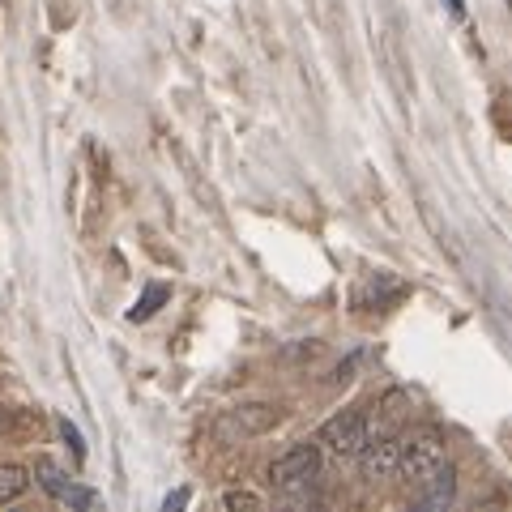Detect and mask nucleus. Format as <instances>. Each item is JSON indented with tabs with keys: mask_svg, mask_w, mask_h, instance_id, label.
<instances>
[{
	"mask_svg": "<svg viewBox=\"0 0 512 512\" xmlns=\"http://www.w3.org/2000/svg\"><path fill=\"white\" fill-rule=\"evenodd\" d=\"M320 470H325V457H320V444L312 440H299L291 444L282 457H274V466H269V483L278 491H308Z\"/></svg>",
	"mask_w": 512,
	"mask_h": 512,
	"instance_id": "obj_1",
	"label": "nucleus"
},
{
	"mask_svg": "<svg viewBox=\"0 0 512 512\" xmlns=\"http://www.w3.org/2000/svg\"><path fill=\"white\" fill-rule=\"evenodd\" d=\"M30 483H39L56 504L73 508V512H99V508H107L99 491H90V487H82V483H73V478L64 474L52 457H39V461H35V470H30Z\"/></svg>",
	"mask_w": 512,
	"mask_h": 512,
	"instance_id": "obj_2",
	"label": "nucleus"
},
{
	"mask_svg": "<svg viewBox=\"0 0 512 512\" xmlns=\"http://www.w3.org/2000/svg\"><path fill=\"white\" fill-rule=\"evenodd\" d=\"M397 474L414 483V478H423L436 461H444V436L436 427H423V431H410L406 440H397Z\"/></svg>",
	"mask_w": 512,
	"mask_h": 512,
	"instance_id": "obj_3",
	"label": "nucleus"
},
{
	"mask_svg": "<svg viewBox=\"0 0 512 512\" xmlns=\"http://www.w3.org/2000/svg\"><path fill=\"white\" fill-rule=\"evenodd\" d=\"M367 436H372V419H367L363 410H342L320 427V444H325L333 457H355L367 444Z\"/></svg>",
	"mask_w": 512,
	"mask_h": 512,
	"instance_id": "obj_4",
	"label": "nucleus"
},
{
	"mask_svg": "<svg viewBox=\"0 0 512 512\" xmlns=\"http://www.w3.org/2000/svg\"><path fill=\"white\" fill-rule=\"evenodd\" d=\"M410 500L427 508V512H440L457 500V470H453V461H436L423 478H414L410 483Z\"/></svg>",
	"mask_w": 512,
	"mask_h": 512,
	"instance_id": "obj_5",
	"label": "nucleus"
},
{
	"mask_svg": "<svg viewBox=\"0 0 512 512\" xmlns=\"http://www.w3.org/2000/svg\"><path fill=\"white\" fill-rule=\"evenodd\" d=\"M397 448H402V444H397V436H380V440L367 436V444L355 453L363 483H384V478H397Z\"/></svg>",
	"mask_w": 512,
	"mask_h": 512,
	"instance_id": "obj_6",
	"label": "nucleus"
},
{
	"mask_svg": "<svg viewBox=\"0 0 512 512\" xmlns=\"http://www.w3.org/2000/svg\"><path fill=\"white\" fill-rule=\"evenodd\" d=\"M26 487H30V470L26 466H0V508L5 504H13V500H22L26 495Z\"/></svg>",
	"mask_w": 512,
	"mask_h": 512,
	"instance_id": "obj_7",
	"label": "nucleus"
},
{
	"mask_svg": "<svg viewBox=\"0 0 512 512\" xmlns=\"http://www.w3.org/2000/svg\"><path fill=\"white\" fill-rule=\"evenodd\" d=\"M171 299V286H163V282H150L146 286V295H141L133 308H128V320H133V325H141V320H150L158 308H163V303Z\"/></svg>",
	"mask_w": 512,
	"mask_h": 512,
	"instance_id": "obj_8",
	"label": "nucleus"
},
{
	"mask_svg": "<svg viewBox=\"0 0 512 512\" xmlns=\"http://www.w3.org/2000/svg\"><path fill=\"white\" fill-rule=\"evenodd\" d=\"M380 410H384V423H389V427L406 423L410 419V393L406 389H389L380 397Z\"/></svg>",
	"mask_w": 512,
	"mask_h": 512,
	"instance_id": "obj_9",
	"label": "nucleus"
},
{
	"mask_svg": "<svg viewBox=\"0 0 512 512\" xmlns=\"http://www.w3.org/2000/svg\"><path fill=\"white\" fill-rule=\"evenodd\" d=\"M218 504L227 508V512H235V508H261V495H252V491H227Z\"/></svg>",
	"mask_w": 512,
	"mask_h": 512,
	"instance_id": "obj_10",
	"label": "nucleus"
},
{
	"mask_svg": "<svg viewBox=\"0 0 512 512\" xmlns=\"http://www.w3.org/2000/svg\"><path fill=\"white\" fill-rule=\"evenodd\" d=\"M60 436L73 444V457H77V461H86V444H82V431H77V427H73L69 419H60Z\"/></svg>",
	"mask_w": 512,
	"mask_h": 512,
	"instance_id": "obj_11",
	"label": "nucleus"
},
{
	"mask_svg": "<svg viewBox=\"0 0 512 512\" xmlns=\"http://www.w3.org/2000/svg\"><path fill=\"white\" fill-rule=\"evenodd\" d=\"M188 504V491H175V495H167V500H163V508L171 512V508H184Z\"/></svg>",
	"mask_w": 512,
	"mask_h": 512,
	"instance_id": "obj_12",
	"label": "nucleus"
},
{
	"mask_svg": "<svg viewBox=\"0 0 512 512\" xmlns=\"http://www.w3.org/2000/svg\"><path fill=\"white\" fill-rule=\"evenodd\" d=\"M448 9H453L457 18H461V13H466V0H448Z\"/></svg>",
	"mask_w": 512,
	"mask_h": 512,
	"instance_id": "obj_13",
	"label": "nucleus"
},
{
	"mask_svg": "<svg viewBox=\"0 0 512 512\" xmlns=\"http://www.w3.org/2000/svg\"><path fill=\"white\" fill-rule=\"evenodd\" d=\"M5 419H9V414H5V410H0V427H5Z\"/></svg>",
	"mask_w": 512,
	"mask_h": 512,
	"instance_id": "obj_14",
	"label": "nucleus"
}]
</instances>
